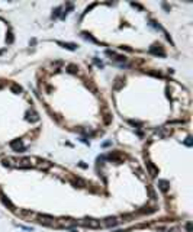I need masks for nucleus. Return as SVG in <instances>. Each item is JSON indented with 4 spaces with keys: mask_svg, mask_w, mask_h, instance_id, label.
I'll list each match as a JSON object with an SVG mask.
<instances>
[{
    "mask_svg": "<svg viewBox=\"0 0 193 232\" xmlns=\"http://www.w3.org/2000/svg\"><path fill=\"white\" fill-rule=\"evenodd\" d=\"M80 225H84V226H89L91 229H97V228L102 226L100 221H96V219H84V221H80Z\"/></svg>",
    "mask_w": 193,
    "mask_h": 232,
    "instance_id": "obj_1",
    "label": "nucleus"
},
{
    "mask_svg": "<svg viewBox=\"0 0 193 232\" xmlns=\"http://www.w3.org/2000/svg\"><path fill=\"white\" fill-rule=\"evenodd\" d=\"M10 146H12L16 152H23V150H25V146H23V144H22L20 139H13V141L10 142Z\"/></svg>",
    "mask_w": 193,
    "mask_h": 232,
    "instance_id": "obj_2",
    "label": "nucleus"
},
{
    "mask_svg": "<svg viewBox=\"0 0 193 232\" xmlns=\"http://www.w3.org/2000/svg\"><path fill=\"white\" fill-rule=\"evenodd\" d=\"M0 199H2V202H3V205H5V206H7L10 210H15V206H13V203L10 202L9 199H7V197H6L2 192H0Z\"/></svg>",
    "mask_w": 193,
    "mask_h": 232,
    "instance_id": "obj_3",
    "label": "nucleus"
},
{
    "mask_svg": "<svg viewBox=\"0 0 193 232\" xmlns=\"http://www.w3.org/2000/svg\"><path fill=\"white\" fill-rule=\"evenodd\" d=\"M158 189H160L161 192L167 193L168 189H170V184H168L167 180H158Z\"/></svg>",
    "mask_w": 193,
    "mask_h": 232,
    "instance_id": "obj_4",
    "label": "nucleus"
},
{
    "mask_svg": "<svg viewBox=\"0 0 193 232\" xmlns=\"http://www.w3.org/2000/svg\"><path fill=\"white\" fill-rule=\"evenodd\" d=\"M155 135H158L160 138H166V136L170 135V129L168 128H158L155 131Z\"/></svg>",
    "mask_w": 193,
    "mask_h": 232,
    "instance_id": "obj_5",
    "label": "nucleus"
},
{
    "mask_svg": "<svg viewBox=\"0 0 193 232\" xmlns=\"http://www.w3.org/2000/svg\"><path fill=\"white\" fill-rule=\"evenodd\" d=\"M147 168H148V171H150V174H151L152 177H155L158 174V170L155 168V165H154L151 161H147Z\"/></svg>",
    "mask_w": 193,
    "mask_h": 232,
    "instance_id": "obj_6",
    "label": "nucleus"
},
{
    "mask_svg": "<svg viewBox=\"0 0 193 232\" xmlns=\"http://www.w3.org/2000/svg\"><path fill=\"white\" fill-rule=\"evenodd\" d=\"M26 115H28V118H26V119H28V121H30V122H38V121H39V116H38V113H36V112H34V110L28 112Z\"/></svg>",
    "mask_w": 193,
    "mask_h": 232,
    "instance_id": "obj_7",
    "label": "nucleus"
},
{
    "mask_svg": "<svg viewBox=\"0 0 193 232\" xmlns=\"http://www.w3.org/2000/svg\"><path fill=\"white\" fill-rule=\"evenodd\" d=\"M15 162H16L15 160H13V158H9V157L2 160V164H3L5 167H15V165H16Z\"/></svg>",
    "mask_w": 193,
    "mask_h": 232,
    "instance_id": "obj_8",
    "label": "nucleus"
},
{
    "mask_svg": "<svg viewBox=\"0 0 193 232\" xmlns=\"http://www.w3.org/2000/svg\"><path fill=\"white\" fill-rule=\"evenodd\" d=\"M62 48H67V49H70V51H74L77 48L76 44H68V42H58Z\"/></svg>",
    "mask_w": 193,
    "mask_h": 232,
    "instance_id": "obj_9",
    "label": "nucleus"
},
{
    "mask_svg": "<svg viewBox=\"0 0 193 232\" xmlns=\"http://www.w3.org/2000/svg\"><path fill=\"white\" fill-rule=\"evenodd\" d=\"M118 223V219L116 218H107L106 219V222H105V225H106V226H115V225H116Z\"/></svg>",
    "mask_w": 193,
    "mask_h": 232,
    "instance_id": "obj_10",
    "label": "nucleus"
},
{
    "mask_svg": "<svg viewBox=\"0 0 193 232\" xmlns=\"http://www.w3.org/2000/svg\"><path fill=\"white\" fill-rule=\"evenodd\" d=\"M67 71L74 74V73H77V71H78V67H77L76 64H68V65H67Z\"/></svg>",
    "mask_w": 193,
    "mask_h": 232,
    "instance_id": "obj_11",
    "label": "nucleus"
},
{
    "mask_svg": "<svg viewBox=\"0 0 193 232\" xmlns=\"http://www.w3.org/2000/svg\"><path fill=\"white\" fill-rule=\"evenodd\" d=\"M150 52H152V54H157V55H161V57H164V51L161 49V48H151L150 49Z\"/></svg>",
    "mask_w": 193,
    "mask_h": 232,
    "instance_id": "obj_12",
    "label": "nucleus"
},
{
    "mask_svg": "<svg viewBox=\"0 0 193 232\" xmlns=\"http://www.w3.org/2000/svg\"><path fill=\"white\" fill-rule=\"evenodd\" d=\"M10 90L13 91L15 94H18V93H20V91H22V89H20L18 84H12V86H10Z\"/></svg>",
    "mask_w": 193,
    "mask_h": 232,
    "instance_id": "obj_13",
    "label": "nucleus"
},
{
    "mask_svg": "<svg viewBox=\"0 0 193 232\" xmlns=\"http://www.w3.org/2000/svg\"><path fill=\"white\" fill-rule=\"evenodd\" d=\"M60 12H61V7H57V9H55V12L52 13V18H57V16L60 15Z\"/></svg>",
    "mask_w": 193,
    "mask_h": 232,
    "instance_id": "obj_14",
    "label": "nucleus"
},
{
    "mask_svg": "<svg viewBox=\"0 0 193 232\" xmlns=\"http://www.w3.org/2000/svg\"><path fill=\"white\" fill-rule=\"evenodd\" d=\"M7 35H9V36H7V42H9V44H12V42H13V35H12L10 32L7 34Z\"/></svg>",
    "mask_w": 193,
    "mask_h": 232,
    "instance_id": "obj_15",
    "label": "nucleus"
},
{
    "mask_svg": "<svg viewBox=\"0 0 193 232\" xmlns=\"http://www.w3.org/2000/svg\"><path fill=\"white\" fill-rule=\"evenodd\" d=\"M94 62H96L97 67H100V68L103 67V62H102V61H99V60H96V58H94Z\"/></svg>",
    "mask_w": 193,
    "mask_h": 232,
    "instance_id": "obj_16",
    "label": "nucleus"
},
{
    "mask_svg": "<svg viewBox=\"0 0 193 232\" xmlns=\"http://www.w3.org/2000/svg\"><path fill=\"white\" fill-rule=\"evenodd\" d=\"M186 145H189V146L192 145V138H190V136H189V138H187V141H186Z\"/></svg>",
    "mask_w": 193,
    "mask_h": 232,
    "instance_id": "obj_17",
    "label": "nucleus"
},
{
    "mask_svg": "<svg viewBox=\"0 0 193 232\" xmlns=\"http://www.w3.org/2000/svg\"><path fill=\"white\" fill-rule=\"evenodd\" d=\"M187 231H189V232L192 231V225H190V223H187Z\"/></svg>",
    "mask_w": 193,
    "mask_h": 232,
    "instance_id": "obj_18",
    "label": "nucleus"
}]
</instances>
